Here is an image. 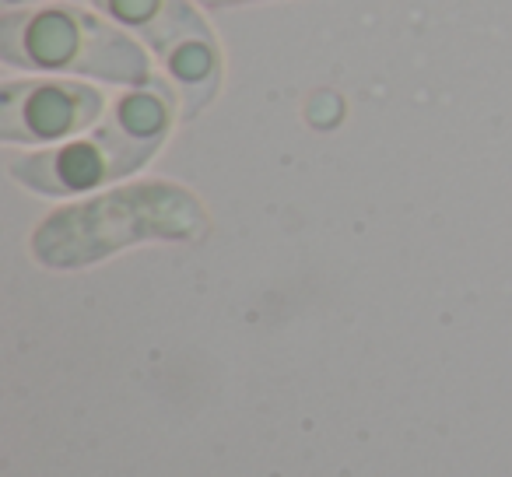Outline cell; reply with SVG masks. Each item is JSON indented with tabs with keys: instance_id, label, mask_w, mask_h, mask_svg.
Returning a JSON list of instances; mask_svg holds the SVG:
<instances>
[{
	"instance_id": "1",
	"label": "cell",
	"mask_w": 512,
	"mask_h": 477,
	"mask_svg": "<svg viewBox=\"0 0 512 477\" xmlns=\"http://www.w3.org/2000/svg\"><path fill=\"white\" fill-rule=\"evenodd\" d=\"M0 64L43 78H78L134 88L155 78L151 50L81 4L0 11Z\"/></svg>"
},
{
	"instance_id": "2",
	"label": "cell",
	"mask_w": 512,
	"mask_h": 477,
	"mask_svg": "<svg viewBox=\"0 0 512 477\" xmlns=\"http://www.w3.org/2000/svg\"><path fill=\"white\" fill-rule=\"evenodd\" d=\"M204 228V207L193 193L141 183L50 214L32 235V253L46 267H81L144 239H197Z\"/></svg>"
},
{
	"instance_id": "3",
	"label": "cell",
	"mask_w": 512,
	"mask_h": 477,
	"mask_svg": "<svg viewBox=\"0 0 512 477\" xmlns=\"http://www.w3.org/2000/svg\"><path fill=\"white\" fill-rule=\"evenodd\" d=\"M109 99L78 78H15L0 85V141L53 148L102 123Z\"/></svg>"
},
{
	"instance_id": "4",
	"label": "cell",
	"mask_w": 512,
	"mask_h": 477,
	"mask_svg": "<svg viewBox=\"0 0 512 477\" xmlns=\"http://www.w3.org/2000/svg\"><path fill=\"white\" fill-rule=\"evenodd\" d=\"M148 158V151L137 148L130 137H123L109 123H99L74 141L29 151V155H8V172L43 197H74L130 176Z\"/></svg>"
},
{
	"instance_id": "5",
	"label": "cell",
	"mask_w": 512,
	"mask_h": 477,
	"mask_svg": "<svg viewBox=\"0 0 512 477\" xmlns=\"http://www.w3.org/2000/svg\"><path fill=\"white\" fill-rule=\"evenodd\" d=\"M155 60L162 64L169 85L176 88L183 120H193L200 109L211 106L221 88V78H225V60H221L218 36L204 18L186 32H179L169 46H162Z\"/></svg>"
},
{
	"instance_id": "6",
	"label": "cell",
	"mask_w": 512,
	"mask_h": 477,
	"mask_svg": "<svg viewBox=\"0 0 512 477\" xmlns=\"http://www.w3.org/2000/svg\"><path fill=\"white\" fill-rule=\"evenodd\" d=\"M176 120H183L179 116V95L165 74H155L144 85L120 88L113 95V102H109L106 116H102V123L116 127L148 155H155L162 148V141L176 127Z\"/></svg>"
},
{
	"instance_id": "7",
	"label": "cell",
	"mask_w": 512,
	"mask_h": 477,
	"mask_svg": "<svg viewBox=\"0 0 512 477\" xmlns=\"http://www.w3.org/2000/svg\"><path fill=\"white\" fill-rule=\"evenodd\" d=\"M88 8L99 11L116 29L141 39L151 50V57L162 46H169L179 32H186L204 18L193 0H88Z\"/></svg>"
},
{
	"instance_id": "8",
	"label": "cell",
	"mask_w": 512,
	"mask_h": 477,
	"mask_svg": "<svg viewBox=\"0 0 512 477\" xmlns=\"http://www.w3.org/2000/svg\"><path fill=\"white\" fill-rule=\"evenodd\" d=\"M197 8H239V4H256V0H193Z\"/></svg>"
},
{
	"instance_id": "9",
	"label": "cell",
	"mask_w": 512,
	"mask_h": 477,
	"mask_svg": "<svg viewBox=\"0 0 512 477\" xmlns=\"http://www.w3.org/2000/svg\"><path fill=\"white\" fill-rule=\"evenodd\" d=\"M36 4H50V0H0V11H18V8H36Z\"/></svg>"
},
{
	"instance_id": "10",
	"label": "cell",
	"mask_w": 512,
	"mask_h": 477,
	"mask_svg": "<svg viewBox=\"0 0 512 477\" xmlns=\"http://www.w3.org/2000/svg\"><path fill=\"white\" fill-rule=\"evenodd\" d=\"M256 4H260V0H256Z\"/></svg>"
}]
</instances>
